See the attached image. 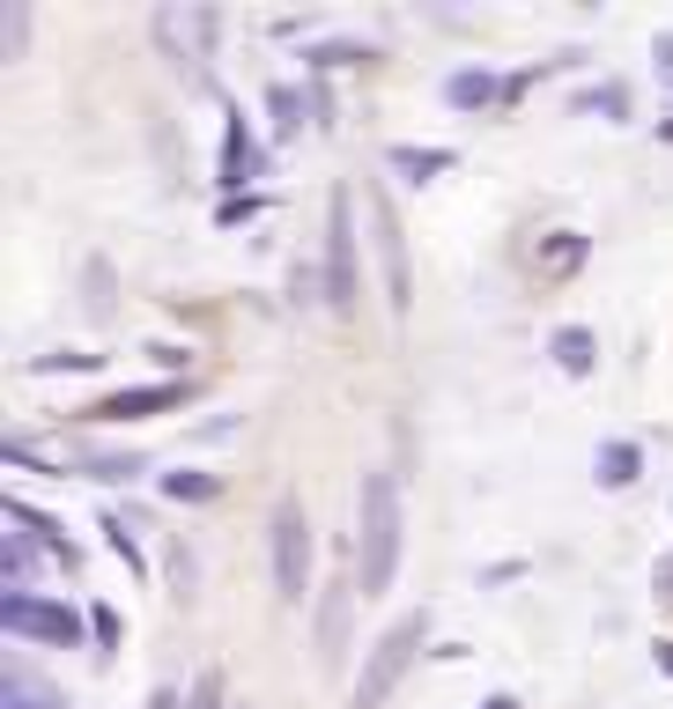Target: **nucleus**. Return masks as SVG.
<instances>
[{"mask_svg": "<svg viewBox=\"0 0 673 709\" xmlns=\"http://www.w3.org/2000/svg\"><path fill=\"white\" fill-rule=\"evenodd\" d=\"M67 459H75L89 481H133V473H141V459H133V451H82V443H75Z\"/></svg>", "mask_w": 673, "mask_h": 709, "instance_id": "10", "label": "nucleus"}, {"mask_svg": "<svg viewBox=\"0 0 673 709\" xmlns=\"http://www.w3.org/2000/svg\"><path fill=\"white\" fill-rule=\"evenodd\" d=\"M577 259H585V237H555V245H548V259H541V267H548V273H570Z\"/></svg>", "mask_w": 673, "mask_h": 709, "instance_id": "19", "label": "nucleus"}, {"mask_svg": "<svg viewBox=\"0 0 673 709\" xmlns=\"http://www.w3.org/2000/svg\"><path fill=\"white\" fill-rule=\"evenodd\" d=\"M267 104H275V126H281V133H297V126H303V97L289 89V82H275V89H267Z\"/></svg>", "mask_w": 673, "mask_h": 709, "instance_id": "15", "label": "nucleus"}, {"mask_svg": "<svg viewBox=\"0 0 673 709\" xmlns=\"http://www.w3.org/2000/svg\"><path fill=\"white\" fill-rule=\"evenodd\" d=\"M349 584H333L325 591V606H319V658L325 665H341V651H349Z\"/></svg>", "mask_w": 673, "mask_h": 709, "instance_id": "8", "label": "nucleus"}, {"mask_svg": "<svg viewBox=\"0 0 673 709\" xmlns=\"http://www.w3.org/2000/svg\"><path fill=\"white\" fill-rule=\"evenodd\" d=\"M393 163L407 178H429V171H451V148H393Z\"/></svg>", "mask_w": 673, "mask_h": 709, "instance_id": "14", "label": "nucleus"}, {"mask_svg": "<svg viewBox=\"0 0 673 709\" xmlns=\"http://www.w3.org/2000/svg\"><path fill=\"white\" fill-rule=\"evenodd\" d=\"M163 495H178V503H200V495H215V481H207V473H163Z\"/></svg>", "mask_w": 673, "mask_h": 709, "instance_id": "16", "label": "nucleus"}, {"mask_svg": "<svg viewBox=\"0 0 673 709\" xmlns=\"http://www.w3.org/2000/svg\"><path fill=\"white\" fill-rule=\"evenodd\" d=\"M429 636V613H407V621H393L385 636H377V651H371V665H363V680H355V709H377L385 695L399 687V673L415 665V643Z\"/></svg>", "mask_w": 673, "mask_h": 709, "instance_id": "2", "label": "nucleus"}, {"mask_svg": "<svg viewBox=\"0 0 673 709\" xmlns=\"http://www.w3.org/2000/svg\"><path fill=\"white\" fill-rule=\"evenodd\" d=\"M149 709H178V695H171V687H156V695H149Z\"/></svg>", "mask_w": 673, "mask_h": 709, "instance_id": "22", "label": "nucleus"}, {"mask_svg": "<svg viewBox=\"0 0 673 709\" xmlns=\"http://www.w3.org/2000/svg\"><path fill=\"white\" fill-rule=\"evenodd\" d=\"M325 303L355 311V207H349V193H333V215H325Z\"/></svg>", "mask_w": 673, "mask_h": 709, "instance_id": "4", "label": "nucleus"}, {"mask_svg": "<svg viewBox=\"0 0 673 709\" xmlns=\"http://www.w3.org/2000/svg\"><path fill=\"white\" fill-rule=\"evenodd\" d=\"M489 97H496L489 74H451V104H489Z\"/></svg>", "mask_w": 673, "mask_h": 709, "instance_id": "17", "label": "nucleus"}, {"mask_svg": "<svg viewBox=\"0 0 673 709\" xmlns=\"http://www.w3.org/2000/svg\"><path fill=\"white\" fill-rule=\"evenodd\" d=\"M659 665H666V673H673V643H659Z\"/></svg>", "mask_w": 673, "mask_h": 709, "instance_id": "24", "label": "nucleus"}, {"mask_svg": "<svg viewBox=\"0 0 673 709\" xmlns=\"http://www.w3.org/2000/svg\"><path fill=\"white\" fill-rule=\"evenodd\" d=\"M555 363L570 369V377H585V369H592V333H585V325H563V333H555Z\"/></svg>", "mask_w": 673, "mask_h": 709, "instance_id": "12", "label": "nucleus"}, {"mask_svg": "<svg viewBox=\"0 0 673 709\" xmlns=\"http://www.w3.org/2000/svg\"><path fill=\"white\" fill-rule=\"evenodd\" d=\"M355 569H363V599H377L399 569V481L393 473H363V495H355Z\"/></svg>", "mask_w": 673, "mask_h": 709, "instance_id": "1", "label": "nucleus"}, {"mask_svg": "<svg viewBox=\"0 0 673 709\" xmlns=\"http://www.w3.org/2000/svg\"><path fill=\"white\" fill-rule=\"evenodd\" d=\"M659 141H673V119H666V126H659Z\"/></svg>", "mask_w": 673, "mask_h": 709, "instance_id": "25", "label": "nucleus"}, {"mask_svg": "<svg viewBox=\"0 0 673 709\" xmlns=\"http://www.w3.org/2000/svg\"><path fill=\"white\" fill-rule=\"evenodd\" d=\"M171 584H178V599L193 591V547H185V539H178V547H171Z\"/></svg>", "mask_w": 673, "mask_h": 709, "instance_id": "20", "label": "nucleus"}, {"mask_svg": "<svg viewBox=\"0 0 673 709\" xmlns=\"http://www.w3.org/2000/svg\"><path fill=\"white\" fill-rule=\"evenodd\" d=\"M185 709H223V680H215V673H207V680L193 687V702H185Z\"/></svg>", "mask_w": 673, "mask_h": 709, "instance_id": "21", "label": "nucleus"}, {"mask_svg": "<svg viewBox=\"0 0 673 709\" xmlns=\"http://www.w3.org/2000/svg\"><path fill=\"white\" fill-rule=\"evenodd\" d=\"M371 222H377V259H385V296L393 311H407V245H399V222L385 200H371Z\"/></svg>", "mask_w": 673, "mask_h": 709, "instance_id": "6", "label": "nucleus"}, {"mask_svg": "<svg viewBox=\"0 0 673 709\" xmlns=\"http://www.w3.org/2000/svg\"><path fill=\"white\" fill-rule=\"evenodd\" d=\"M82 281H89V311H111V267H104V259H89V273H82Z\"/></svg>", "mask_w": 673, "mask_h": 709, "instance_id": "18", "label": "nucleus"}, {"mask_svg": "<svg viewBox=\"0 0 673 709\" xmlns=\"http://www.w3.org/2000/svg\"><path fill=\"white\" fill-rule=\"evenodd\" d=\"M659 591H673V555H666V562H659Z\"/></svg>", "mask_w": 673, "mask_h": 709, "instance_id": "23", "label": "nucleus"}, {"mask_svg": "<svg viewBox=\"0 0 673 709\" xmlns=\"http://www.w3.org/2000/svg\"><path fill=\"white\" fill-rule=\"evenodd\" d=\"M259 178V141L245 133V119H229L223 133V185H252Z\"/></svg>", "mask_w": 673, "mask_h": 709, "instance_id": "9", "label": "nucleus"}, {"mask_svg": "<svg viewBox=\"0 0 673 709\" xmlns=\"http://www.w3.org/2000/svg\"><path fill=\"white\" fill-rule=\"evenodd\" d=\"M163 407H178V385L119 391V399H104V407H89V415H97V421H141V415H163Z\"/></svg>", "mask_w": 673, "mask_h": 709, "instance_id": "7", "label": "nucleus"}, {"mask_svg": "<svg viewBox=\"0 0 673 709\" xmlns=\"http://www.w3.org/2000/svg\"><path fill=\"white\" fill-rule=\"evenodd\" d=\"M599 481H607V488H629V481H637V443H607V451H599Z\"/></svg>", "mask_w": 673, "mask_h": 709, "instance_id": "13", "label": "nucleus"}, {"mask_svg": "<svg viewBox=\"0 0 673 709\" xmlns=\"http://www.w3.org/2000/svg\"><path fill=\"white\" fill-rule=\"evenodd\" d=\"M8 709H60V695H52L30 665H15V673H8Z\"/></svg>", "mask_w": 673, "mask_h": 709, "instance_id": "11", "label": "nucleus"}, {"mask_svg": "<svg viewBox=\"0 0 673 709\" xmlns=\"http://www.w3.org/2000/svg\"><path fill=\"white\" fill-rule=\"evenodd\" d=\"M275 584L289 606H303V591H311V517L297 495H281L275 511Z\"/></svg>", "mask_w": 673, "mask_h": 709, "instance_id": "3", "label": "nucleus"}, {"mask_svg": "<svg viewBox=\"0 0 673 709\" xmlns=\"http://www.w3.org/2000/svg\"><path fill=\"white\" fill-rule=\"evenodd\" d=\"M8 629L15 636H38V643H67L75 651L82 643V621H75V606H52V599H38V591H8Z\"/></svg>", "mask_w": 673, "mask_h": 709, "instance_id": "5", "label": "nucleus"}]
</instances>
